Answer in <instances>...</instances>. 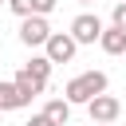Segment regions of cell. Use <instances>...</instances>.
<instances>
[{"instance_id": "cell-1", "label": "cell", "mask_w": 126, "mask_h": 126, "mask_svg": "<svg viewBox=\"0 0 126 126\" xmlns=\"http://www.w3.org/2000/svg\"><path fill=\"white\" fill-rule=\"evenodd\" d=\"M106 75L102 71H83V75H75L71 83H67V91H63V98L71 102V106H87L94 94H106Z\"/></svg>"}, {"instance_id": "cell-2", "label": "cell", "mask_w": 126, "mask_h": 126, "mask_svg": "<svg viewBox=\"0 0 126 126\" xmlns=\"http://www.w3.org/2000/svg\"><path fill=\"white\" fill-rule=\"evenodd\" d=\"M75 51H79V43L71 39V32H51L47 43H43V55H47L51 63H71Z\"/></svg>"}, {"instance_id": "cell-3", "label": "cell", "mask_w": 126, "mask_h": 126, "mask_svg": "<svg viewBox=\"0 0 126 126\" xmlns=\"http://www.w3.org/2000/svg\"><path fill=\"white\" fill-rule=\"evenodd\" d=\"M98 35H102V20H98V16L83 12V16L71 20V39H75V43H98Z\"/></svg>"}, {"instance_id": "cell-4", "label": "cell", "mask_w": 126, "mask_h": 126, "mask_svg": "<svg viewBox=\"0 0 126 126\" xmlns=\"http://www.w3.org/2000/svg\"><path fill=\"white\" fill-rule=\"evenodd\" d=\"M47 35H51L47 16H24V24H20V39H24L28 47H43Z\"/></svg>"}, {"instance_id": "cell-5", "label": "cell", "mask_w": 126, "mask_h": 126, "mask_svg": "<svg viewBox=\"0 0 126 126\" xmlns=\"http://www.w3.org/2000/svg\"><path fill=\"white\" fill-rule=\"evenodd\" d=\"M87 114H91V122H114V118L122 114V102H118L114 94H94V98L87 102Z\"/></svg>"}, {"instance_id": "cell-6", "label": "cell", "mask_w": 126, "mask_h": 126, "mask_svg": "<svg viewBox=\"0 0 126 126\" xmlns=\"http://www.w3.org/2000/svg\"><path fill=\"white\" fill-rule=\"evenodd\" d=\"M98 47H102L106 55H126V32H118L114 24H110V28H102V35H98Z\"/></svg>"}, {"instance_id": "cell-7", "label": "cell", "mask_w": 126, "mask_h": 126, "mask_svg": "<svg viewBox=\"0 0 126 126\" xmlns=\"http://www.w3.org/2000/svg\"><path fill=\"white\" fill-rule=\"evenodd\" d=\"M8 8L16 16H47L55 12V0H8Z\"/></svg>"}, {"instance_id": "cell-8", "label": "cell", "mask_w": 126, "mask_h": 126, "mask_svg": "<svg viewBox=\"0 0 126 126\" xmlns=\"http://www.w3.org/2000/svg\"><path fill=\"white\" fill-rule=\"evenodd\" d=\"M12 83H16V87H20V94H24V98H28V102H32V98H35V94H43V87H47V83H43V79H35V75H32V71H20V75H16V79H12Z\"/></svg>"}, {"instance_id": "cell-9", "label": "cell", "mask_w": 126, "mask_h": 126, "mask_svg": "<svg viewBox=\"0 0 126 126\" xmlns=\"http://www.w3.org/2000/svg\"><path fill=\"white\" fill-rule=\"evenodd\" d=\"M20 106H28V98L20 94V87L16 83H0V110H20Z\"/></svg>"}, {"instance_id": "cell-10", "label": "cell", "mask_w": 126, "mask_h": 126, "mask_svg": "<svg viewBox=\"0 0 126 126\" xmlns=\"http://www.w3.org/2000/svg\"><path fill=\"white\" fill-rule=\"evenodd\" d=\"M43 114H47L55 126H67V118H71V102H67V98H51V102L43 106Z\"/></svg>"}, {"instance_id": "cell-11", "label": "cell", "mask_w": 126, "mask_h": 126, "mask_svg": "<svg viewBox=\"0 0 126 126\" xmlns=\"http://www.w3.org/2000/svg\"><path fill=\"white\" fill-rule=\"evenodd\" d=\"M24 71H32L35 79L47 83V75H51V59H47V55H32V63H24Z\"/></svg>"}, {"instance_id": "cell-12", "label": "cell", "mask_w": 126, "mask_h": 126, "mask_svg": "<svg viewBox=\"0 0 126 126\" xmlns=\"http://www.w3.org/2000/svg\"><path fill=\"white\" fill-rule=\"evenodd\" d=\"M110 24H114L118 32H126V4H122V0L114 4V12H110Z\"/></svg>"}, {"instance_id": "cell-13", "label": "cell", "mask_w": 126, "mask_h": 126, "mask_svg": "<svg viewBox=\"0 0 126 126\" xmlns=\"http://www.w3.org/2000/svg\"><path fill=\"white\" fill-rule=\"evenodd\" d=\"M28 126H55V122H51V118L39 110V114H32V122H28Z\"/></svg>"}, {"instance_id": "cell-14", "label": "cell", "mask_w": 126, "mask_h": 126, "mask_svg": "<svg viewBox=\"0 0 126 126\" xmlns=\"http://www.w3.org/2000/svg\"><path fill=\"white\" fill-rule=\"evenodd\" d=\"M94 126H114V122H94Z\"/></svg>"}, {"instance_id": "cell-15", "label": "cell", "mask_w": 126, "mask_h": 126, "mask_svg": "<svg viewBox=\"0 0 126 126\" xmlns=\"http://www.w3.org/2000/svg\"><path fill=\"white\" fill-rule=\"evenodd\" d=\"M79 4H91V0H79Z\"/></svg>"}, {"instance_id": "cell-16", "label": "cell", "mask_w": 126, "mask_h": 126, "mask_svg": "<svg viewBox=\"0 0 126 126\" xmlns=\"http://www.w3.org/2000/svg\"><path fill=\"white\" fill-rule=\"evenodd\" d=\"M0 4H8V0H0Z\"/></svg>"}, {"instance_id": "cell-17", "label": "cell", "mask_w": 126, "mask_h": 126, "mask_svg": "<svg viewBox=\"0 0 126 126\" xmlns=\"http://www.w3.org/2000/svg\"><path fill=\"white\" fill-rule=\"evenodd\" d=\"M122 4H126V0H122Z\"/></svg>"}]
</instances>
